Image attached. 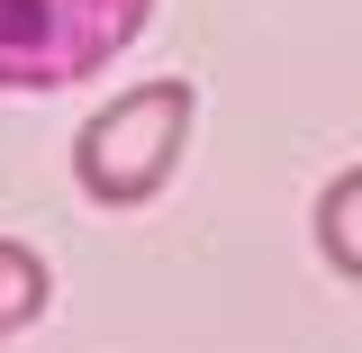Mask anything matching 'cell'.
<instances>
[{
  "mask_svg": "<svg viewBox=\"0 0 362 353\" xmlns=\"http://www.w3.org/2000/svg\"><path fill=\"white\" fill-rule=\"evenodd\" d=\"M199 118V91L190 82H136L109 109H90L73 136V181H82L90 209H145L163 181L181 173V145Z\"/></svg>",
  "mask_w": 362,
  "mask_h": 353,
  "instance_id": "obj_1",
  "label": "cell"
},
{
  "mask_svg": "<svg viewBox=\"0 0 362 353\" xmlns=\"http://www.w3.org/2000/svg\"><path fill=\"white\" fill-rule=\"evenodd\" d=\"M154 0H0V91H73L145 37Z\"/></svg>",
  "mask_w": 362,
  "mask_h": 353,
  "instance_id": "obj_2",
  "label": "cell"
},
{
  "mask_svg": "<svg viewBox=\"0 0 362 353\" xmlns=\"http://www.w3.org/2000/svg\"><path fill=\"white\" fill-rule=\"evenodd\" d=\"M45 308H54V272H45V254L18 245V236H0V345L28 335Z\"/></svg>",
  "mask_w": 362,
  "mask_h": 353,
  "instance_id": "obj_3",
  "label": "cell"
},
{
  "mask_svg": "<svg viewBox=\"0 0 362 353\" xmlns=\"http://www.w3.org/2000/svg\"><path fill=\"white\" fill-rule=\"evenodd\" d=\"M317 254L344 272V281H362V163H344V173L317 190Z\"/></svg>",
  "mask_w": 362,
  "mask_h": 353,
  "instance_id": "obj_4",
  "label": "cell"
}]
</instances>
